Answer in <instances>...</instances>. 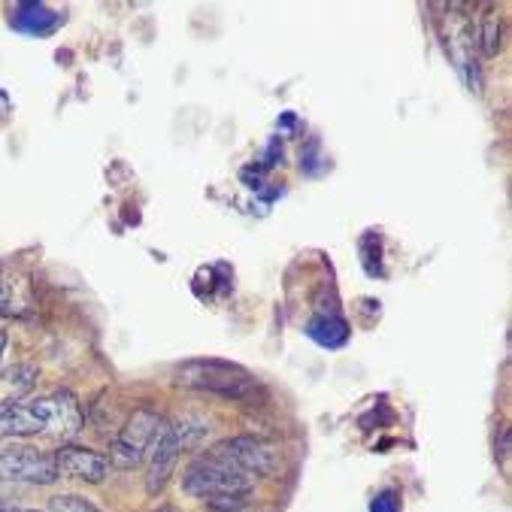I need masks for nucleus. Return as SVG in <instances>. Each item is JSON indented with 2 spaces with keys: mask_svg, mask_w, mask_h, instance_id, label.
<instances>
[{
  "mask_svg": "<svg viewBox=\"0 0 512 512\" xmlns=\"http://www.w3.org/2000/svg\"><path fill=\"white\" fill-rule=\"evenodd\" d=\"M173 382L182 388L207 391V394H219L231 400H249L258 388L249 370L231 361H219V358H194V361L179 364L173 370Z\"/></svg>",
  "mask_w": 512,
  "mask_h": 512,
  "instance_id": "1",
  "label": "nucleus"
},
{
  "mask_svg": "<svg viewBox=\"0 0 512 512\" xmlns=\"http://www.w3.org/2000/svg\"><path fill=\"white\" fill-rule=\"evenodd\" d=\"M255 488V476L240 473L237 467L225 464L213 452L197 455L182 473V491L197 500H222V497H243Z\"/></svg>",
  "mask_w": 512,
  "mask_h": 512,
  "instance_id": "2",
  "label": "nucleus"
},
{
  "mask_svg": "<svg viewBox=\"0 0 512 512\" xmlns=\"http://www.w3.org/2000/svg\"><path fill=\"white\" fill-rule=\"evenodd\" d=\"M161 428H164V422L152 406L134 409V416L125 422V428L116 434V440L110 446V464H116L122 470L143 464Z\"/></svg>",
  "mask_w": 512,
  "mask_h": 512,
  "instance_id": "3",
  "label": "nucleus"
},
{
  "mask_svg": "<svg viewBox=\"0 0 512 512\" xmlns=\"http://www.w3.org/2000/svg\"><path fill=\"white\" fill-rule=\"evenodd\" d=\"M58 479L55 452L31 449V446H13L0 452V482L13 485H52Z\"/></svg>",
  "mask_w": 512,
  "mask_h": 512,
  "instance_id": "4",
  "label": "nucleus"
},
{
  "mask_svg": "<svg viewBox=\"0 0 512 512\" xmlns=\"http://www.w3.org/2000/svg\"><path fill=\"white\" fill-rule=\"evenodd\" d=\"M216 458H222L225 464L237 467L240 473L249 476H270L279 464V449L261 437H228L222 443H216L210 449Z\"/></svg>",
  "mask_w": 512,
  "mask_h": 512,
  "instance_id": "5",
  "label": "nucleus"
},
{
  "mask_svg": "<svg viewBox=\"0 0 512 512\" xmlns=\"http://www.w3.org/2000/svg\"><path fill=\"white\" fill-rule=\"evenodd\" d=\"M446 22H449L446 52H449L461 82L467 85V91H479L482 88V70H479V58H476V31H473L467 16L455 13V7H449Z\"/></svg>",
  "mask_w": 512,
  "mask_h": 512,
  "instance_id": "6",
  "label": "nucleus"
},
{
  "mask_svg": "<svg viewBox=\"0 0 512 512\" xmlns=\"http://www.w3.org/2000/svg\"><path fill=\"white\" fill-rule=\"evenodd\" d=\"M55 464H58V476L88 482V485H100L110 476V467H113L107 455H100L88 446H76V443L55 449Z\"/></svg>",
  "mask_w": 512,
  "mask_h": 512,
  "instance_id": "7",
  "label": "nucleus"
},
{
  "mask_svg": "<svg viewBox=\"0 0 512 512\" xmlns=\"http://www.w3.org/2000/svg\"><path fill=\"white\" fill-rule=\"evenodd\" d=\"M67 22V16L49 4H34V0H22V4H13L10 7V28L25 34V37H34V40H46L52 34L61 31V25Z\"/></svg>",
  "mask_w": 512,
  "mask_h": 512,
  "instance_id": "8",
  "label": "nucleus"
},
{
  "mask_svg": "<svg viewBox=\"0 0 512 512\" xmlns=\"http://www.w3.org/2000/svg\"><path fill=\"white\" fill-rule=\"evenodd\" d=\"M179 452H182V446H179L173 428L164 425V428L158 431V437H155L149 455H146V491H149L152 497H155L158 491H164V485H167V479L173 476V467H176V461H179Z\"/></svg>",
  "mask_w": 512,
  "mask_h": 512,
  "instance_id": "9",
  "label": "nucleus"
},
{
  "mask_svg": "<svg viewBox=\"0 0 512 512\" xmlns=\"http://www.w3.org/2000/svg\"><path fill=\"white\" fill-rule=\"evenodd\" d=\"M306 337L313 343L325 346V349H340L349 340V325L340 316H316L310 325H306Z\"/></svg>",
  "mask_w": 512,
  "mask_h": 512,
  "instance_id": "10",
  "label": "nucleus"
},
{
  "mask_svg": "<svg viewBox=\"0 0 512 512\" xmlns=\"http://www.w3.org/2000/svg\"><path fill=\"white\" fill-rule=\"evenodd\" d=\"M476 46L482 49L485 58H494L500 52V16L497 13H485L476 31Z\"/></svg>",
  "mask_w": 512,
  "mask_h": 512,
  "instance_id": "11",
  "label": "nucleus"
},
{
  "mask_svg": "<svg viewBox=\"0 0 512 512\" xmlns=\"http://www.w3.org/2000/svg\"><path fill=\"white\" fill-rule=\"evenodd\" d=\"M173 434H176V440H179V446L182 449H191V446H197L203 437H207V422H200V419H194V416H182V419H176L173 425Z\"/></svg>",
  "mask_w": 512,
  "mask_h": 512,
  "instance_id": "12",
  "label": "nucleus"
},
{
  "mask_svg": "<svg viewBox=\"0 0 512 512\" xmlns=\"http://www.w3.org/2000/svg\"><path fill=\"white\" fill-rule=\"evenodd\" d=\"M49 506H52V512H104L85 494H55L49 500Z\"/></svg>",
  "mask_w": 512,
  "mask_h": 512,
  "instance_id": "13",
  "label": "nucleus"
},
{
  "mask_svg": "<svg viewBox=\"0 0 512 512\" xmlns=\"http://www.w3.org/2000/svg\"><path fill=\"white\" fill-rule=\"evenodd\" d=\"M400 509H403V500H400V491L394 488H385L370 500V512H400Z\"/></svg>",
  "mask_w": 512,
  "mask_h": 512,
  "instance_id": "14",
  "label": "nucleus"
},
{
  "mask_svg": "<svg viewBox=\"0 0 512 512\" xmlns=\"http://www.w3.org/2000/svg\"><path fill=\"white\" fill-rule=\"evenodd\" d=\"M210 512H252L240 497H222V500H210Z\"/></svg>",
  "mask_w": 512,
  "mask_h": 512,
  "instance_id": "15",
  "label": "nucleus"
},
{
  "mask_svg": "<svg viewBox=\"0 0 512 512\" xmlns=\"http://www.w3.org/2000/svg\"><path fill=\"white\" fill-rule=\"evenodd\" d=\"M0 512H37V509H22V506H10V503H7Z\"/></svg>",
  "mask_w": 512,
  "mask_h": 512,
  "instance_id": "16",
  "label": "nucleus"
},
{
  "mask_svg": "<svg viewBox=\"0 0 512 512\" xmlns=\"http://www.w3.org/2000/svg\"><path fill=\"white\" fill-rule=\"evenodd\" d=\"M7 343H10V337H7V331H0V355H4V349H7Z\"/></svg>",
  "mask_w": 512,
  "mask_h": 512,
  "instance_id": "17",
  "label": "nucleus"
},
{
  "mask_svg": "<svg viewBox=\"0 0 512 512\" xmlns=\"http://www.w3.org/2000/svg\"><path fill=\"white\" fill-rule=\"evenodd\" d=\"M4 506H7V500H4V497H0V509H4Z\"/></svg>",
  "mask_w": 512,
  "mask_h": 512,
  "instance_id": "18",
  "label": "nucleus"
},
{
  "mask_svg": "<svg viewBox=\"0 0 512 512\" xmlns=\"http://www.w3.org/2000/svg\"><path fill=\"white\" fill-rule=\"evenodd\" d=\"M158 512H179V509H158Z\"/></svg>",
  "mask_w": 512,
  "mask_h": 512,
  "instance_id": "19",
  "label": "nucleus"
}]
</instances>
